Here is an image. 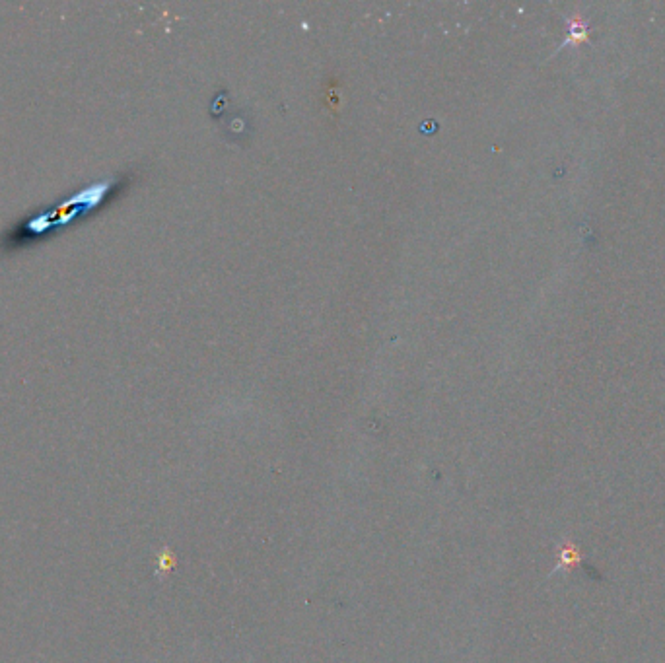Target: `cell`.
I'll list each match as a JSON object with an SVG mask.
<instances>
[{"instance_id":"1","label":"cell","mask_w":665,"mask_h":663,"mask_svg":"<svg viewBox=\"0 0 665 663\" xmlns=\"http://www.w3.org/2000/svg\"><path fill=\"white\" fill-rule=\"evenodd\" d=\"M117 183H119L117 175L94 181V183L82 187L78 193H74L69 199H65L59 210L76 209L80 210L82 214H88L90 210L98 209V207L104 205L105 197L117 187Z\"/></svg>"}]
</instances>
